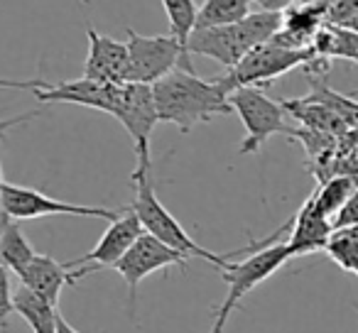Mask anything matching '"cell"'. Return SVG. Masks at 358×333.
<instances>
[{
	"label": "cell",
	"instance_id": "obj_1",
	"mask_svg": "<svg viewBox=\"0 0 358 333\" xmlns=\"http://www.w3.org/2000/svg\"><path fill=\"white\" fill-rule=\"evenodd\" d=\"M155 105L159 123L174 125L182 133H189L194 125L209 123L216 115H229V91L221 89L214 79L206 81L196 76L194 69L177 66L152 84Z\"/></svg>",
	"mask_w": 358,
	"mask_h": 333
},
{
	"label": "cell",
	"instance_id": "obj_2",
	"mask_svg": "<svg viewBox=\"0 0 358 333\" xmlns=\"http://www.w3.org/2000/svg\"><path fill=\"white\" fill-rule=\"evenodd\" d=\"M282 27V13L258 10L241 22L221 27H199L187 40V52L219 61L226 71L234 69L253 47L270 42Z\"/></svg>",
	"mask_w": 358,
	"mask_h": 333
},
{
	"label": "cell",
	"instance_id": "obj_3",
	"mask_svg": "<svg viewBox=\"0 0 358 333\" xmlns=\"http://www.w3.org/2000/svg\"><path fill=\"white\" fill-rule=\"evenodd\" d=\"M133 182H135V201L130 209L138 214L145 233L155 235L157 240L167 243L169 248L179 250V253H185L187 258L206 260V262H211L214 267H219V272L229 265V260H226L224 255H216V253H211V250L201 248V245L182 228V223L164 209L162 201L155 194L152 167H140L138 164L133 172Z\"/></svg>",
	"mask_w": 358,
	"mask_h": 333
},
{
	"label": "cell",
	"instance_id": "obj_4",
	"mask_svg": "<svg viewBox=\"0 0 358 333\" xmlns=\"http://www.w3.org/2000/svg\"><path fill=\"white\" fill-rule=\"evenodd\" d=\"M292 260V253H289L287 243H273L265 245V248L250 253L245 260L241 262H234L229 260L224 269H221V277L229 284V292H226V299L221 302V306L216 309L214 316V328L211 333H224L226 321H229L231 313L238 309V304L245 299V294L253 292L258 284H263L265 279H270L285 262Z\"/></svg>",
	"mask_w": 358,
	"mask_h": 333
},
{
	"label": "cell",
	"instance_id": "obj_5",
	"mask_svg": "<svg viewBox=\"0 0 358 333\" xmlns=\"http://www.w3.org/2000/svg\"><path fill=\"white\" fill-rule=\"evenodd\" d=\"M314 59V50H289V47L275 45L273 40L253 47L234 69H229L224 76H216V84L221 89L231 91L241 86H268V81L287 74V71L304 66L307 61Z\"/></svg>",
	"mask_w": 358,
	"mask_h": 333
},
{
	"label": "cell",
	"instance_id": "obj_6",
	"mask_svg": "<svg viewBox=\"0 0 358 333\" xmlns=\"http://www.w3.org/2000/svg\"><path fill=\"white\" fill-rule=\"evenodd\" d=\"M229 103L238 113L245 128V138L238 147V154H255L273 135L292 133V128H287V120H285L282 103L270 98L260 86H241V89L231 91Z\"/></svg>",
	"mask_w": 358,
	"mask_h": 333
},
{
	"label": "cell",
	"instance_id": "obj_7",
	"mask_svg": "<svg viewBox=\"0 0 358 333\" xmlns=\"http://www.w3.org/2000/svg\"><path fill=\"white\" fill-rule=\"evenodd\" d=\"M128 32V84H150L159 81L174 71L177 66L182 69H194L192 57L185 52L174 35H155L145 37L135 30Z\"/></svg>",
	"mask_w": 358,
	"mask_h": 333
},
{
	"label": "cell",
	"instance_id": "obj_8",
	"mask_svg": "<svg viewBox=\"0 0 358 333\" xmlns=\"http://www.w3.org/2000/svg\"><path fill=\"white\" fill-rule=\"evenodd\" d=\"M125 209H103V206H81L71 201L52 199L37 189L6 184L0 191V214L13 221L45 219V216H81V219L115 221Z\"/></svg>",
	"mask_w": 358,
	"mask_h": 333
},
{
	"label": "cell",
	"instance_id": "obj_9",
	"mask_svg": "<svg viewBox=\"0 0 358 333\" xmlns=\"http://www.w3.org/2000/svg\"><path fill=\"white\" fill-rule=\"evenodd\" d=\"M187 255L179 253V250L169 248L167 243L157 240L155 235L150 233H143L133 245L130 250L118 260L115 265V272L125 279V287H128V313L135 318V299H138V287L148 274L152 272H159L164 267H177L187 269Z\"/></svg>",
	"mask_w": 358,
	"mask_h": 333
},
{
	"label": "cell",
	"instance_id": "obj_10",
	"mask_svg": "<svg viewBox=\"0 0 358 333\" xmlns=\"http://www.w3.org/2000/svg\"><path fill=\"white\" fill-rule=\"evenodd\" d=\"M145 233L143 223H140L138 214L133 209H125L115 221H110V225L106 228V233L101 235V240L89 250L86 255H81L79 260H69L71 269V282L76 284V279L94 274L96 269L115 267L118 260L130 250V245Z\"/></svg>",
	"mask_w": 358,
	"mask_h": 333
},
{
	"label": "cell",
	"instance_id": "obj_11",
	"mask_svg": "<svg viewBox=\"0 0 358 333\" xmlns=\"http://www.w3.org/2000/svg\"><path fill=\"white\" fill-rule=\"evenodd\" d=\"M118 123L128 130L135 142V157L140 167H150V138L155 125L159 123L155 94L150 84H123L120 86V101L115 110Z\"/></svg>",
	"mask_w": 358,
	"mask_h": 333
},
{
	"label": "cell",
	"instance_id": "obj_12",
	"mask_svg": "<svg viewBox=\"0 0 358 333\" xmlns=\"http://www.w3.org/2000/svg\"><path fill=\"white\" fill-rule=\"evenodd\" d=\"M120 86L123 84H99V81L81 76L76 81H62V84H47L45 81L32 94L37 96L40 103H74L115 115L120 101Z\"/></svg>",
	"mask_w": 358,
	"mask_h": 333
},
{
	"label": "cell",
	"instance_id": "obj_13",
	"mask_svg": "<svg viewBox=\"0 0 358 333\" xmlns=\"http://www.w3.org/2000/svg\"><path fill=\"white\" fill-rule=\"evenodd\" d=\"M89 57L84 64V79L99 84H128V45L108 35H101L94 27L86 30Z\"/></svg>",
	"mask_w": 358,
	"mask_h": 333
},
{
	"label": "cell",
	"instance_id": "obj_14",
	"mask_svg": "<svg viewBox=\"0 0 358 333\" xmlns=\"http://www.w3.org/2000/svg\"><path fill=\"white\" fill-rule=\"evenodd\" d=\"M331 230V219H327L309 196L302 209L297 211V216L289 219V238L285 243L289 245L292 258H299V255H309L327 248Z\"/></svg>",
	"mask_w": 358,
	"mask_h": 333
},
{
	"label": "cell",
	"instance_id": "obj_15",
	"mask_svg": "<svg viewBox=\"0 0 358 333\" xmlns=\"http://www.w3.org/2000/svg\"><path fill=\"white\" fill-rule=\"evenodd\" d=\"M20 284H25L27 289H32L35 294H40L42 299H47L50 304H59V294L66 284L71 282V269L66 262H57L50 255H35L30 265L25 267V272L20 274Z\"/></svg>",
	"mask_w": 358,
	"mask_h": 333
},
{
	"label": "cell",
	"instance_id": "obj_16",
	"mask_svg": "<svg viewBox=\"0 0 358 333\" xmlns=\"http://www.w3.org/2000/svg\"><path fill=\"white\" fill-rule=\"evenodd\" d=\"M13 304H15V311L20 313L27 326L32 328V333H59L62 313L57 311L55 304L42 299L40 294L27 289L25 284L13 289Z\"/></svg>",
	"mask_w": 358,
	"mask_h": 333
},
{
	"label": "cell",
	"instance_id": "obj_17",
	"mask_svg": "<svg viewBox=\"0 0 358 333\" xmlns=\"http://www.w3.org/2000/svg\"><path fill=\"white\" fill-rule=\"evenodd\" d=\"M314 57L319 59H346L356 61L358 57V32L351 27L343 25H331V22H324L319 27V32L312 40Z\"/></svg>",
	"mask_w": 358,
	"mask_h": 333
},
{
	"label": "cell",
	"instance_id": "obj_18",
	"mask_svg": "<svg viewBox=\"0 0 358 333\" xmlns=\"http://www.w3.org/2000/svg\"><path fill=\"white\" fill-rule=\"evenodd\" d=\"M35 255L37 253L32 250L30 240L25 238L20 225L3 214V221H0V260H3V265L20 277L27 265L35 260Z\"/></svg>",
	"mask_w": 358,
	"mask_h": 333
},
{
	"label": "cell",
	"instance_id": "obj_19",
	"mask_svg": "<svg viewBox=\"0 0 358 333\" xmlns=\"http://www.w3.org/2000/svg\"><path fill=\"white\" fill-rule=\"evenodd\" d=\"M280 103H282V108L292 118H297L309 130H319V133H327V135H341L348 128L343 123V118H338L334 110H329L327 105L317 103V101L294 98V101H280Z\"/></svg>",
	"mask_w": 358,
	"mask_h": 333
},
{
	"label": "cell",
	"instance_id": "obj_20",
	"mask_svg": "<svg viewBox=\"0 0 358 333\" xmlns=\"http://www.w3.org/2000/svg\"><path fill=\"white\" fill-rule=\"evenodd\" d=\"M250 0H204L196 13V27H221V25H234L248 17L250 13Z\"/></svg>",
	"mask_w": 358,
	"mask_h": 333
},
{
	"label": "cell",
	"instance_id": "obj_21",
	"mask_svg": "<svg viewBox=\"0 0 358 333\" xmlns=\"http://www.w3.org/2000/svg\"><path fill=\"white\" fill-rule=\"evenodd\" d=\"M356 189L358 186L351 177H331V179H327L319 186L312 199H314V204H317V209L322 211L327 219H334V216L338 214V209L346 204L348 196Z\"/></svg>",
	"mask_w": 358,
	"mask_h": 333
},
{
	"label": "cell",
	"instance_id": "obj_22",
	"mask_svg": "<svg viewBox=\"0 0 358 333\" xmlns=\"http://www.w3.org/2000/svg\"><path fill=\"white\" fill-rule=\"evenodd\" d=\"M327 255L346 272H353L358 262V225L348 228H334L327 243Z\"/></svg>",
	"mask_w": 358,
	"mask_h": 333
},
{
	"label": "cell",
	"instance_id": "obj_23",
	"mask_svg": "<svg viewBox=\"0 0 358 333\" xmlns=\"http://www.w3.org/2000/svg\"><path fill=\"white\" fill-rule=\"evenodd\" d=\"M162 8L167 13L169 30H172V35L177 37L179 45L185 47L187 52V40H189V35L196 27V13H199V8H196L194 0H162Z\"/></svg>",
	"mask_w": 358,
	"mask_h": 333
},
{
	"label": "cell",
	"instance_id": "obj_24",
	"mask_svg": "<svg viewBox=\"0 0 358 333\" xmlns=\"http://www.w3.org/2000/svg\"><path fill=\"white\" fill-rule=\"evenodd\" d=\"M15 311V304H13V279L10 269L3 267L0 269V333L8 331V318Z\"/></svg>",
	"mask_w": 358,
	"mask_h": 333
},
{
	"label": "cell",
	"instance_id": "obj_25",
	"mask_svg": "<svg viewBox=\"0 0 358 333\" xmlns=\"http://www.w3.org/2000/svg\"><path fill=\"white\" fill-rule=\"evenodd\" d=\"M358 15V0H336L331 8H329L327 22L331 25H343L346 27L353 17Z\"/></svg>",
	"mask_w": 358,
	"mask_h": 333
},
{
	"label": "cell",
	"instance_id": "obj_26",
	"mask_svg": "<svg viewBox=\"0 0 358 333\" xmlns=\"http://www.w3.org/2000/svg\"><path fill=\"white\" fill-rule=\"evenodd\" d=\"M348 225H358V189L348 196V201L331 219V228H348Z\"/></svg>",
	"mask_w": 358,
	"mask_h": 333
},
{
	"label": "cell",
	"instance_id": "obj_27",
	"mask_svg": "<svg viewBox=\"0 0 358 333\" xmlns=\"http://www.w3.org/2000/svg\"><path fill=\"white\" fill-rule=\"evenodd\" d=\"M253 6H258L260 10H268V13H285L289 6H294L297 0H250Z\"/></svg>",
	"mask_w": 358,
	"mask_h": 333
},
{
	"label": "cell",
	"instance_id": "obj_28",
	"mask_svg": "<svg viewBox=\"0 0 358 333\" xmlns=\"http://www.w3.org/2000/svg\"><path fill=\"white\" fill-rule=\"evenodd\" d=\"M45 84V79L35 81H13V79H0V89H20V91H35Z\"/></svg>",
	"mask_w": 358,
	"mask_h": 333
},
{
	"label": "cell",
	"instance_id": "obj_29",
	"mask_svg": "<svg viewBox=\"0 0 358 333\" xmlns=\"http://www.w3.org/2000/svg\"><path fill=\"white\" fill-rule=\"evenodd\" d=\"M59 333H79V331H76V328L71 326V323H66L64 318L59 316Z\"/></svg>",
	"mask_w": 358,
	"mask_h": 333
},
{
	"label": "cell",
	"instance_id": "obj_30",
	"mask_svg": "<svg viewBox=\"0 0 358 333\" xmlns=\"http://www.w3.org/2000/svg\"><path fill=\"white\" fill-rule=\"evenodd\" d=\"M81 3H84V6H89V3H91V0H81Z\"/></svg>",
	"mask_w": 358,
	"mask_h": 333
},
{
	"label": "cell",
	"instance_id": "obj_31",
	"mask_svg": "<svg viewBox=\"0 0 358 333\" xmlns=\"http://www.w3.org/2000/svg\"><path fill=\"white\" fill-rule=\"evenodd\" d=\"M3 267H6V265H3V260H0V269H3Z\"/></svg>",
	"mask_w": 358,
	"mask_h": 333
},
{
	"label": "cell",
	"instance_id": "obj_32",
	"mask_svg": "<svg viewBox=\"0 0 358 333\" xmlns=\"http://www.w3.org/2000/svg\"><path fill=\"white\" fill-rule=\"evenodd\" d=\"M0 221H3V214H0Z\"/></svg>",
	"mask_w": 358,
	"mask_h": 333
},
{
	"label": "cell",
	"instance_id": "obj_33",
	"mask_svg": "<svg viewBox=\"0 0 358 333\" xmlns=\"http://www.w3.org/2000/svg\"><path fill=\"white\" fill-rule=\"evenodd\" d=\"M356 64H358V57H356Z\"/></svg>",
	"mask_w": 358,
	"mask_h": 333
}]
</instances>
